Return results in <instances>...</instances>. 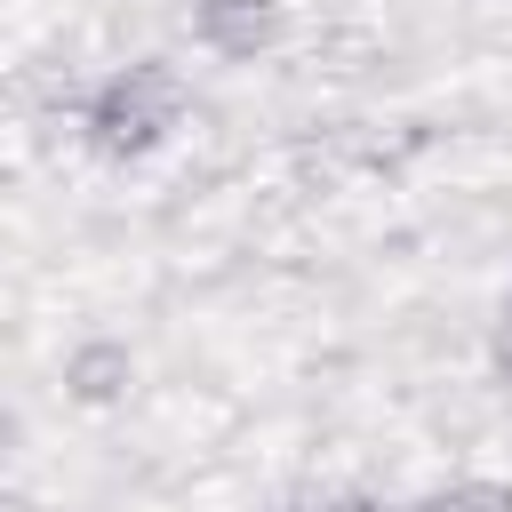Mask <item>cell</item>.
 Segmentation results:
<instances>
[{
	"label": "cell",
	"mask_w": 512,
	"mask_h": 512,
	"mask_svg": "<svg viewBox=\"0 0 512 512\" xmlns=\"http://www.w3.org/2000/svg\"><path fill=\"white\" fill-rule=\"evenodd\" d=\"M64 384H72V400L104 408V400H120V392L136 384V360H128V344H80V352L64 360Z\"/></svg>",
	"instance_id": "cell-3"
},
{
	"label": "cell",
	"mask_w": 512,
	"mask_h": 512,
	"mask_svg": "<svg viewBox=\"0 0 512 512\" xmlns=\"http://www.w3.org/2000/svg\"><path fill=\"white\" fill-rule=\"evenodd\" d=\"M176 104H184L176 72H168V64H136V72L112 80L104 104H96V136H104V152H144V144L176 120Z\"/></svg>",
	"instance_id": "cell-1"
},
{
	"label": "cell",
	"mask_w": 512,
	"mask_h": 512,
	"mask_svg": "<svg viewBox=\"0 0 512 512\" xmlns=\"http://www.w3.org/2000/svg\"><path fill=\"white\" fill-rule=\"evenodd\" d=\"M440 512H512V496H504V488H456Z\"/></svg>",
	"instance_id": "cell-4"
},
{
	"label": "cell",
	"mask_w": 512,
	"mask_h": 512,
	"mask_svg": "<svg viewBox=\"0 0 512 512\" xmlns=\"http://www.w3.org/2000/svg\"><path fill=\"white\" fill-rule=\"evenodd\" d=\"M272 24H280L272 0H200V40L224 56H256L272 40Z\"/></svg>",
	"instance_id": "cell-2"
}]
</instances>
